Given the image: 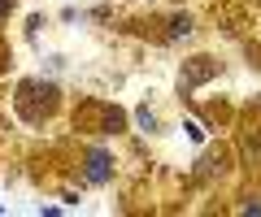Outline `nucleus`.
Instances as JSON below:
<instances>
[{
	"instance_id": "obj_6",
	"label": "nucleus",
	"mask_w": 261,
	"mask_h": 217,
	"mask_svg": "<svg viewBox=\"0 0 261 217\" xmlns=\"http://www.w3.org/2000/svg\"><path fill=\"white\" fill-rule=\"evenodd\" d=\"M9 9H13V0H0V18H9Z\"/></svg>"
},
{
	"instance_id": "obj_4",
	"label": "nucleus",
	"mask_w": 261,
	"mask_h": 217,
	"mask_svg": "<svg viewBox=\"0 0 261 217\" xmlns=\"http://www.w3.org/2000/svg\"><path fill=\"white\" fill-rule=\"evenodd\" d=\"M135 122H140V131H157V113H152V109H148V104H140V109H135Z\"/></svg>"
},
{
	"instance_id": "obj_3",
	"label": "nucleus",
	"mask_w": 261,
	"mask_h": 217,
	"mask_svg": "<svg viewBox=\"0 0 261 217\" xmlns=\"http://www.w3.org/2000/svg\"><path fill=\"white\" fill-rule=\"evenodd\" d=\"M166 44H178V39H192V22H187V18H170L166 22Z\"/></svg>"
},
{
	"instance_id": "obj_2",
	"label": "nucleus",
	"mask_w": 261,
	"mask_h": 217,
	"mask_svg": "<svg viewBox=\"0 0 261 217\" xmlns=\"http://www.w3.org/2000/svg\"><path fill=\"white\" fill-rule=\"evenodd\" d=\"M214 70H218V66H214L209 57H196L192 66H187V74L178 78V87H183V91H192V87H196V83H205V78L214 74Z\"/></svg>"
},
{
	"instance_id": "obj_1",
	"label": "nucleus",
	"mask_w": 261,
	"mask_h": 217,
	"mask_svg": "<svg viewBox=\"0 0 261 217\" xmlns=\"http://www.w3.org/2000/svg\"><path fill=\"white\" fill-rule=\"evenodd\" d=\"M113 178V157H109V148H92L83 157V182L87 187H105V182Z\"/></svg>"
},
{
	"instance_id": "obj_5",
	"label": "nucleus",
	"mask_w": 261,
	"mask_h": 217,
	"mask_svg": "<svg viewBox=\"0 0 261 217\" xmlns=\"http://www.w3.org/2000/svg\"><path fill=\"white\" fill-rule=\"evenodd\" d=\"M187 139H192V143H205V126H200V122H187Z\"/></svg>"
}]
</instances>
